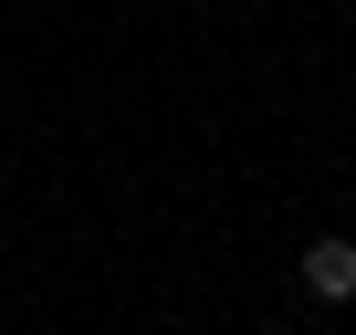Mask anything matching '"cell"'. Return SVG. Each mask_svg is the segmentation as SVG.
I'll use <instances>...</instances> for the list:
<instances>
[{"label": "cell", "mask_w": 356, "mask_h": 335, "mask_svg": "<svg viewBox=\"0 0 356 335\" xmlns=\"http://www.w3.org/2000/svg\"><path fill=\"white\" fill-rule=\"evenodd\" d=\"M293 272H304V293H314V304H356V241H346V231L304 241V262H293Z\"/></svg>", "instance_id": "6da1fadb"}, {"label": "cell", "mask_w": 356, "mask_h": 335, "mask_svg": "<svg viewBox=\"0 0 356 335\" xmlns=\"http://www.w3.org/2000/svg\"><path fill=\"white\" fill-rule=\"evenodd\" d=\"M262 335H293V325H262Z\"/></svg>", "instance_id": "7a4b0ae2"}]
</instances>
